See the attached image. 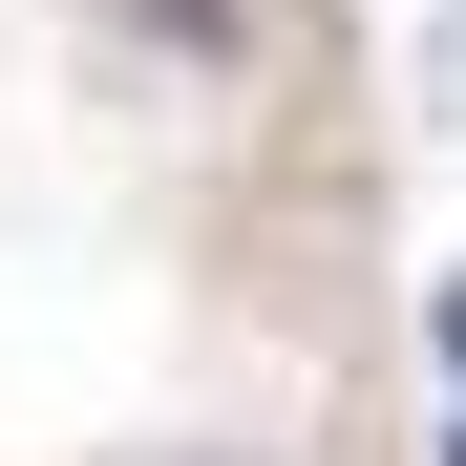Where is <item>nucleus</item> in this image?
Here are the masks:
<instances>
[{
  "mask_svg": "<svg viewBox=\"0 0 466 466\" xmlns=\"http://www.w3.org/2000/svg\"><path fill=\"white\" fill-rule=\"evenodd\" d=\"M445 381H466V276H445Z\"/></svg>",
  "mask_w": 466,
  "mask_h": 466,
  "instance_id": "obj_1",
  "label": "nucleus"
},
{
  "mask_svg": "<svg viewBox=\"0 0 466 466\" xmlns=\"http://www.w3.org/2000/svg\"><path fill=\"white\" fill-rule=\"evenodd\" d=\"M445 466H466V424H445Z\"/></svg>",
  "mask_w": 466,
  "mask_h": 466,
  "instance_id": "obj_2",
  "label": "nucleus"
}]
</instances>
